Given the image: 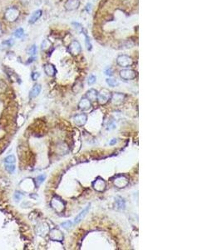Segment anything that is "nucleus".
Wrapping results in <instances>:
<instances>
[{
	"mask_svg": "<svg viewBox=\"0 0 222 250\" xmlns=\"http://www.w3.org/2000/svg\"><path fill=\"white\" fill-rule=\"evenodd\" d=\"M67 50L72 56H78L82 52V46L78 40H73L69 44Z\"/></svg>",
	"mask_w": 222,
	"mask_h": 250,
	"instance_id": "39448f33",
	"label": "nucleus"
},
{
	"mask_svg": "<svg viewBox=\"0 0 222 250\" xmlns=\"http://www.w3.org/2000/svg\"><path fill=\"white\" fill-rule=\"evenodd\" d=\"M52 47V43L47 39H45L43 40V42L42 43V49L46 51L47 49H49L50 48Z\"/></svg>",
	"mask_w": 222,
	"mask_h": 250,
	"instance_id": "412c9836",
	"label": "nucleus"
},
{
	"mask_svg": "<svg viewBox=\"0 0 222 250\" xmlns=\"http://www.w3.org/2000/svg\"><path fill=\"white\" fill-rule=\"evenodd\" d=\"M78 108H79V109H81L83 111H88L92 108V102L88 99V98H82L80 102L78 103Z\"/></svg>",
	"mask_w": 222,
	"mask_h": 250,
	"instance_id": "ddd939ff",
	"label": "nucleus"
},
{
	"mask_svg": "<svg viewBox=\"0 0 222 250\" xmlns=\"http://www.w3.org/2000/svg\"><path fill=\"white\" fill-rule=\"evenodd\" d=\"M6 88H7V85H6L5 83L0 80V93L4 92L6 90Z\"/></svg>",
	"mask_w": 222,
	"mask_h": 250,
	"instance_id": "2f4dec72",
	"label": "nucleus"
},
{
	"mask_svg": "<svg viewBox=\"0 0 222 250\" xmlns=\"http://www.w3.org/2000/svg\"><path fill=\"white\" fill-rule=\"evenodd\" d=\"M19 17V11L16 8H10L5 13V19L9 22H14V21Z\"/></svg>",
	"mask_w": 222,
	"mask_h": 250,
	"instance_id": "6e6552de",
	"label": "nucleus"
},
{
	"mask_svg": "<svg viewBox=\"0 0 222 250\" xmlns=\"http://www.w3.org/2000/svg\"><path fill=\"white\" fill-rule=\"evenodd\" d=\"M72 222L71 221H67V222H64V223H62V226L64 228V229H70L71 227H72Z\"/></svg>",
	"mask_w": 222,
	"mask_h": 250,
	"instance_id": "7c9ffc66",
	"label": "nucleus"
},
{
	"mask_svg": "<svg viewBox=\"0 0 222 250\" xmlns=\"http://www.w3.org/2000/svg\"><path fill=\"white\" fill-rule=\"evenodd\" d=\"M45 179H46L45 175H39V176H37L35 179V185H36V187H38L39 185H41L43 183V181L45 180Z\"/></svg>",
	"mask_w": 222,
	"mask_h": 250,
	"instance_id": "4be33fe9",
	"label": "nucleus"
},
{
	"mask_svg": "<svg viewBox=\"0 0 222 250\" xmlns=\"http://www.w3.org/2000/svg\"><path fill=\"white\" fill-rule=\"evenodd\" d=\"M29 54L32 56H35L37 53V46L36 45H33L31 47V48L29 49Z\"/></svg>",
	"mask_w": 222,
	"mask_h": 250,
	"instance_id": "c85d7f7f",
	"label": "nucleus"
},
{
	"mask_svg": "<svg viewBox=\"0 0 222 250\" xmlns=\"http://www.w3.org/2000/svg\"><path fill=\"white\" fill-rule=\"evenodd\" d=\"M106 81H107V83L108 84L110 87H115V86H117L118 84L117 81L116 79H113V78H107Z\"/></svg>",
	"mask_w": 222,
	"mask_h": 250,
	"instance_id": "b1692460",
	"label": "nucleus"
},
{
	"mask_svg": "<svg viewBox=\"0 0 222 250\" xmlns=\"http://www.w3.org/2000/svg\"><path fill=\"white\" fill-rule=\"evenodd\" d=\"M112 96V93L107 88H103L100 92H98V101L101 105H104L110 101Z\"/></svg>",
	"mask_w": 222,
	"mask_h": 250,
	"instance_id": "20e7f679",
	"label": "nucleus"
},
{
	"mask_svg": "<svg viewBox=\"0 0 222 250\" xmlns=\"http://www.w3.org/2000/svg\"><path fill=\"white\" fill-rule=\"evenodd\" d=\"M2 34V28H1V24H0V36Z\"/></svg>",
	"mask_w": 222,
	"mask_h": 250,
	"instance_id": "c9c22d12",
	"label": "nucleus"
},
{
	"mask_svg": "<svg viewBox=\"0 0 222 250\" xmlns=\"http://www.w3.org/2000/svg\"><path fill=\"white\" fill-rule=\"evenodd\" d=\"M126 95L122 93H112L110 101L114 105H120L124 102Z\"/></svg>",
	"mask_w": 222,
	"mask_h": 250,
	"instance_id": "1a4fd4ad",
	"label": "nucleus"
},
{
	"mask_svg": "<svg viewBox=\"0 0 222 250\" xmlns=\"http://www.w3.org/2000/svg\"><path fill=\"white\" fill-rule=\"evenodd\" d=\"M117 139L113 138V139H112V141L109 143V144H110V145H114V144H116V143H117Z\"/></svg>",
	"mask_w": 222,
	"mask_h": 250,
	"instance_id": "f704fd0d",
	"label": "nucleus"
},
{
	"mask_svg": "<svg viewBox=\"0 0 222 250\" xmlns=\"http://www.w3.org/2000/svg\"><path fill=\"white\" fill-rule=\"evenodd\" d=\"M38 77H39V73H37V72H35V73H33L32 78H33V80H37Z\"/></svg>",
	"mask_w": 222,
	"mask_h": 250,
	"instance_id": "72a5a7b5",
	"label": "nucleus"
},
{
	"mask_svg": "<svg viewBox=\"0 0 222 250\" xmlns=\"http://www.w3.org/2000/svg\"><path fill=\"white\" fill-rule=\"evenodd\" d=\"M44 72L47 75H48L49 77H53L56 75L57 70L54 65H52V63H47L44 65Z\"/></svg>",
	"mask_w": 222,
	"mask_h": 250,
	"instance_id": "4468645a",
	"label": "nucleus"
},
{
	"mask_svg": "<svg viewBox=\"0 0 222 250\" xmlns=\"http://www.w3.org/2000/svg\"><path fill=\"white\" fill-rule=\"evenodd\" d=\"M88 120V116L85 113H80V114H77L73 117V121L74 123L78 126V127H82L83 126Z\"/></svg>",
	"mask_w": 222,
	"mask_h": 250,
	"instance_id": "9b49d317",
	"label": "nucleus"
},
{
	"mask_svg": "<svg viewBox=\"0 0 222 250\" xmlns=\"http://www.w3.org/2000/svg\"><path fill=\"white\" fill-rule=\"evenodd\" d=\"M23 34H24V31H23V29L22 28H18V29L14 32V36H15L16 38H22V37L23 36Z\"/></svg>",
	"mask_w": 222,
	"mask_h": 250,
	"instance_id": "393cba45",
	"label": "nucleus"
},
{
	"mask_svg": "<svg viewBox=\"0 0 222 250\" xmlns=\"http://www.w3.org/2000/svg\"><path fill=\"white\" fill-rule=\"evenodd\" d=\"M90 209V205H88V206H87V208L86 209H84L75 218V220H74V224H79L82 220H83V219L86 216V214H87V213L88 212V210Z\"/></svg>",
	"mask_w": 222,
	"mask_h": 250,
	"instance_id": "a211bd4d",
	"label": "nucleus"
},
{
	"mask_svg": "<svg viewBox=\"0 0 222 250\" xmlns=\"http://www.w3.org/2000/svg\"><path fill=\"white\" fill-rule=\"evenodd\" d=\"M116 206L119 209H125V201L124 199L121 197H117L116 199Z\"/></svg>",
	"mask_w": 222,
	"mask_h": 250,
	"instance_id": "6ab92c4d",
	"label": "nucleus"
},
{
	"mask_svg": "<svg viewBox=\"0 0 222 250\" xmlns=\"http://www.w3.org/2000/svg\"><path fill=\"white\" fill-rule=\"evenodd\" d=\"M120 77L124 79V80H132L136 78V73L133 69H130V68H125L120 71Z\"/></svg>",
	"mask_w": 222,
	"mask_h": 250,
	"instance_id": "0eeeda50",
	"label": "nucleus"
},
{
	"mask_svg": "<svg viewBox=\"0 0 222 250\" xmlns=\"http://www.w3.org/2000/svg\"><path fill=\"white\" fill-rule=\"evenodd\" d=\"M96 81H97V77L95 76V75H93V74L90 75L89 78H88V84H90V85L95 83Z\"/></svg>",
	"mask_w": 222,
	"mask_h": 250,
	"instance_id": "cd10ccee",
	"label": "nucleus"
},
{
	"mask_svg": "<svg viewBox=\"0 0 222 250\" xmlns=\"http://www.w3.org/2000/svg\"><path fill=\"white\" fill-rule=\"evenodd\" d=\"M105 73L107 76H112L113 75V70L112 69V68H108L105 70Z\"/></svg>",
	"mask_w": 222,
	"mask_h": 250,
	"instance_id": "473e14b6",
	"label": "nucleus"
},
{
	"mask_svg": "<svg viewBox=\"0 0 222 250\" xmlns=\"http://www.w3.org/2000/svg\"><path fill=\"white\" fill-rule=\"evenodd\" d=\"M49 237L50 239L53 241H59L61 242L63 240V234L61 230L57 229H53L49 232Z\"/></svg>",
	"mask_w": 222,
	"mask_h": 250,
	"instance_id": "9d476101",
	"label": "nucleus"
},
{
	"mask_svg": "<svg viewBox=\"0 0 222 250\" xmlns=\"http://www.w3.org/2000/svg\"><path fill=\"white\" fill-rule=\"evenodd\" d=\"M23 194L20 193V192H16L15 194H14V199H15L16 201L21 200V199H23Z\"/></svg>",
	"mask_w": 222,
	"mask_h": 250,
	"instance_id": "c756f323",
	"label": "nucleus"
},
{
	"mask_svg": "<svg viewBox=\"0 0 222 250\" xmlns=\"http://www.w3.org/2000/svg\"><path fill=\"white\" fill-rule=\"evenodd\" d=\"M93 187L96 191L102 193V192H104L107 188V183L103 178L98 177L93 183Z\"/></svg>",
	"mask_w": 222,
	"mask_h": 250,
	"instance_id": "423d86ee",
	"label": "nucleus"
},
{
	"mask_svg": "<svg viewBox=\"0 0 222 250\" xmlns=\"http://www.w3.org/2000/svg\"><path fill=\"white\" fill-rule=\"evenodd\" d=\"M112 183L118 189H123L129 184V179L125 175H117L112 179Z\"/></svg>",
	"mask_w": 222,
	"mask_h": 250,
	"instance_id": "f257e3e1",
	"label": "nucleus"
},
{
	"mask_svg": "<svg viewBox=\"0 0 222 250\" xmlns=\"http://www.w3.org/2000/svg\"><path fill=\"white\" fill-rule=\"evenodd\" d=\"M80 5V0H67L64 7L67 11H74L78 9Z\"/></svg>",
	"mask_w": 222,
	"mask_h": 250,
	"instance_id": "f8f14e48",
	"label": "nucleus"
},
{
	"mask_svg": "<svg viewBox=\"0 0 222 250\" xmlns=\"http://www.w3.org/2000/svg\"><path fill=\"white\" fill-rule=\"evenodd\" d=\"M41 85L40 84H35L33 88L31 89V91L29 93V97L30 98H36L37 96H38V94L41 92Z\"/></svg>",
	"mask_w": 222,
	"mask_h": 250,
	"instance_id": "f3484780",
	"label": "nucleus"
},
{
	"mask_svg": "<svg viewBox=\"0 0 222 250\" xmlns=\"http://www.w3.org/2000/svg\"><path fill=\"white\" fill-rule=\"evenodd\" d=\"M15 157L13 155H9L4 159V162L7 163H15Z\"/></svg>",
	"mask_w": 222,
	"mask_h": 250,
	"instance_id": "a878e982",
	"label": "nucleus"
},
{
	"mask_svg": "<svg viewBox=\"0 0 222 250\" xmlns=\"http://www.w3.org/2000/svg\"><path fill=\"white\" fill-rule=\"evenodd\" d=\"M77 88V89H75V90H74L73 92L76 93H77L80 92V91H81V90L83 89V83H82V82H78V83H76V84L74 85V87H73V88ZM73 88H72V89H73Z\"/></svg>",
	"mask_w": 222,
	"mask_h": 250,
	"instance_id": "5701e85b",
	"label": "nucleus"
},
{
	"mask_svg": "<svg viewBox=\"0 0 222 250\" xmlns=\"http://www.w3.org/2000/svg\"><path fill=\"white\" fill-rule=\"evenodd\" d=\"M6 170H7L8 172H9L10 174H13V173L15 171V166H14V165H12L11 163L7 164V165H6Z\"/></svg>",
	"mask_w": 222,
	"mask_h": 250,
	"instance_id": "bb28decb",
	"label": "nucleus"
},
{
	"mask_svg": "<svg viewBox=\"0 0 222 250\" xmlns=\"http://www.w3.org/2000/svg\"><path fill=\"white\" fill-rule=\"evenodd\" d=\"M98 92L96 90V89H94V88H91V89H89L88 92H87L85 97L88 98V99H89L91 102H95V101H97V100H98Z\"/></svg>",
	"mask_w": 222,
	"mask_h": 250,
	"instance_id": "2eb2a0df",
	"label": "nucleus"
},
{
	"mask_svg": "<svg viewBox=\"0 0 222 250\" xmlns=\"http://www.w3.org/2000/svg\"><path fill=\"white\" fill-rule=\"evenodd\" d=\"M51 206L53 209L57 213H62L65 209V203L62 201V199L57 196H55L52 199L51 201Z\"/></svg>",
	"mask_w": 222,
	"mask_h": 250,
	"instance_id": "f03ea898",
	"label": "nucleus"
},
{
	"mask_svg": "<svg viewBox=\"0 0 222 250\" xmlns=\"http://www.w3.org/2000/svg\"><path fill=\"white\" fill-rule=\"evenodd\" d=\"M42 15V11L41 10V9H38V10L35 11L33 14H32V16L30 17V19H29V24H34V23H36L37 21L40 18H41V16Z\"/></svg>",
	"mask_w": 222,
	"mask_h": 250,
	"instance_id": "dca6fc26",
	"label": "nucleus"
},
{
	"mask_svg": "<svg viewBox=\"0 0 222 250\" xmlns=\"http://www.w3.org/2000/svg\"><path fill=\"white\" fill-rule=\"evenodd\" d=\"M117 63L122 68H129L133 64V59L128 55L121 54L117 58Z\"/></svg>",
	"mask_w": 222,
	"mask_h": 250,
	"instance_id": "7ed1b4c3",
	"label": "nucleus"
},
{
	"mask_svg": "<svg viewBox=\"0 0 222 250\" xmlns=\"http://www.w3.org/2000/svg\"><path fill=\"white\" fill-rule=\"evenodd\" d=\"M83 34L85 35V43H86V47H87L88 50H91L93 46H92V43H91V41H90V38H89V36L87 34L86 31L84 30V29L83 30Z\"/></svg>",
	"mask_w": 222,
	"mask_h": 250,
	"instance_id": "aec40b11",
	"label": "nucleus"
}]
</instances>
